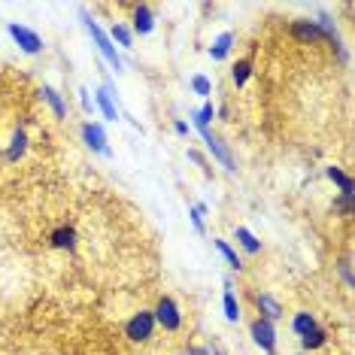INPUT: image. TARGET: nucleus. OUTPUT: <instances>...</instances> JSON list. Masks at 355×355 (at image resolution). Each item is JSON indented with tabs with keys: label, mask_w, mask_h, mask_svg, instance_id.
I'll return each instance as SVG.
<instances>
[{
	"label": "nucleus",
	"mask_w": 355,
	"mask_h": 355,
	"mask_svg": "<svg viewBox=\"0 0 355 355\" xmlns=\"http://www.w3.org/2000/svg\"><path fill=\"white\" fill-rule=\"evenodd\" d=\"M325 176H328V180L337 185V189H340V195H349V198L355 195V182H352L349 176H346V173L340 171V167H334V164L325 167Z\"/></svg>",
	"instance_id": "nucleus-15"
},
{
	"label": "nucleus",
	"mask_w": 355,
	"mask_h": 355,
	"mask_svg": "<svg viewBox=\"0 0 355 355\" xmlns=\"http://www.w3.org/2000/svg\"><path fill=\"white\" fill-rule=\"evenodd\" d=\"M234 237H237V243H240V246H243V249H246V252H249V256H258V252H261V243H258V237H256V234H252V231H249V228L237 225V228H234Z\"/></svg>",
	"instance_id": "nucleus-19"
},
{
	"label": "nucleus",
	"mask_w": 355,
	"mask_h": 355,
	"mask_svg": "<svg viewBox=\"0 0 355 355\" xmlns=\"http://www.w3.org/2000/svg\"><path fill=\"white\" fill-rule=\"evenodd\" d=\"M173 131H176V134H180V137H189V125H185V122H176Z\"/></svg>",
	"instance_id": "nucleus-31"
},
{
	"label": "nucleus",
	"mask_w": 355,
	"mask_h": 355,
	"mask_svg": "<svg viewBox=\"0 0 355 355\" xmlns=\"http://www.w3.org/2000/svg\"><path fill=\"white\" fill-rule=\"evenodd\" d=\"M6 30H10V37H12L15 43H19L21 52H28V55H40V52H43V37L37 34V30L19 25V21H10V25H6Z\"/></svg>",
	"instance_id": "nucleus-4"
},
{
	"label": "nucleus",
	"mask_w": 355,
	"mask_h": 355,
	"mask_svg": "<svg viewBox=\"0 0 355 355\" xmlns=\"http://www.w3.org/2000/svg\"><path fill=\"white\" fill-rule=\"evenodd\" d=\"M110 40H119V46H125V49H131V43H134V34H131V28H125V25H113Z\"/></svg>",
	"instance_id": "nucleus-24"
},
{
	"label": "nucleus",
	"mask_w": 355,
	"mask_h": 355,
	"mask_svg": "<svg viewBox=\"0 0 355 355\" xmlns=\"http://www.w3.org/2000/svg\"><path fill=\"white\" fill-rule=\"evenodd\" d=\"M256 310L261 313L258 319H267V322H276V319H282V307H280V300H276L274 295H256Z\"/></svg>",
	"instance_id": "nucleus-10"
},
{
	"label": "nucleus",
	"mask_w": 355,
	"mask_h": 355,
	"mask_svg": "<svg viewBox=\"0 0 355 355\" xmlns=\"http://www.w3.org/2000/svg\"><path fill=\"white\" fill-rule=\"evenodd\" d=\"M191 222H195V228L200 231V234H204V215H207V207L204 204H198V207H191Z\"/></svg>",
	"instance_id": "nucleus-27"
},
{
	"label": "nucleus",
	"mask_w": 355,
	"mask_h": 355,
	"mask_svg": "<svg viewBox=\"0 0 355 355\" xmlns=\"http://www.w3.org/2000/svg\"><path fill=\"white\" fill-rule=\"evenodd\" d=\"M79 104H82V110L86 113H95V104H91V97H88V88H79Z\"/></svg>",
	"instance_id": "nucleus-28"
},
{
	"label": "nucleus",
	"mask_w": 355,
	"mask_h": 355,
	"mask_svg": "<svg viewBox=\"0 0 355 355\" xmlns=\"http://www.w3.org/2000/svg\"><path fill=\"white\" fill-rule=\"evenodd\" d=\"M340 274H343L346 285H349V289H352V267H349V258H343V261H340Z\"/></svg>",
	"instance_id": "nucleus-29"
},
{
	"label": "nucleus",
	"mask_w": 355,
	"mask_h": 355,
	"mask_svg": "<svg viewBox=\"0 0 355 355\" xmlns=\"http://www.w3.org/2000/svg\"><path fill=\"white\" fill-rule=\"evenodd\" d=\"M25 152H28V134H25V128H15L12 140H10V149H6V161H19Z\"/></svg>",
	"instance_id": "nucleus-14"
},
{
	"label": "nucleus",
	"mask_w": 355,
	"mask_h": 355,
	"mask_svg": "<svg viewBox=\"0 0 355 355\" xmlns=\"http://www.w3.org/2000/svg\"><path fill=\"white\" fill-rule=\"evenodd\" d=\"M152 316H155V325H161L164 331H180L182 328V313H180V304H176L173 298H158L155 310H152Z\"/></svg>",
	"instance_id": "nucleus-3"
},
{
	"label": "nucleus",
	"mask_w": 355,
	"mask_h": 355,
	"mask_svg": "<svg viewBox=\"0 0 355 355\" xmlns=\"http://www.w3.org/2000/svg\"><path fill=\"white\" fill-rule=\"evenodd\" d=\"M49 243L55 246V249H67V252H73V249H76V231H73L70 225H61V228L52 231Z\"/></svg>",
	"instance_id": "nucleus-13"
},
{
	"label": "nucleus",
	"mask_w": 355,
	"mask_h": 355,
	"mask_svg": "<svg viewBox=\"0 0 355 355\" xmlns=\"http://www.w3.org/2000/svg\"><path fill=\"white\" fill-rule=\"evenodd\" d=\"M313 328H319V322H316V316L313 313H307V310H300L295 313V319H291V331H295L298 337H304V334H310Z\"/></svg>",
	"instance_id": "nucleus-20"
},
{
	"label": "nucleus",
	"mask_w": 355,
	"mask_h": 355,
	"mask_svg": "<svg viewBox=\"0 0 355 355\" xmlns=\"http://www.w3.org/2000/svg\"><path fill=\"white\" fill-rule=\"evenodd\" d=\"M191 88H195V95L198 97H210V91H213V86H210V79L207 76H191Z\"/></svg>",
	"instance_id": "nucleus-25"
},
{
	"label": "nucleus",
	"mask_w": 355,
	"mask_h": 355,
	"mask_svg": "<svg viewBox=\"0 0 355 355\" xmlns=\"http://www.w3.org/2000/svg\"><path fill=\"white\" fill-rule=\"evenodd\" d=\"M82 21H86L91 40H95V46H97V52L106 58V64H110L115 73H122V58H119V52H115V46H113V40H110V34H104V30H100V25H97L95 19H91L88 12H82Z\"/></svg>",
	"instance_id": "nucleus-1"
},
{
	"label": "nucleus",
	"mask_w": 355,
	"mask_h": 355,
	"mask_svg": "<svg viewBox=\"0 0 355 355\" xmlns=\"http://www.w3.org/2000/svg\"><path fill=\"white\" fill-rule=\"evenodd\" d=\"M152 334H155V316H152L149 310L134 313L125 322V337H128L131 343H149Z\"/></svg>",
	"instance_id": "nucleus-2"
},
{
	"label": "nucleus",
	"mask_w": 355,
	"mask_h": 355,
	"mask_svg": "<svg viewBox=\"0 0 355 355\" xmlns=\"http://www.w3.org/2000/svg\"><path fill=\"white\" fill-rule=\"evenodd\" d=\"M131 21H134V28H131V34H152L155 30V12L149 10V6H134V12H131Z\"/></svg>",
	"instance_id": "nucleus-9"
},
{
	"label": "nucleus",
	"mask_w": 355,
	"mask_h": 355,
	"mask_svg": "<svg viewBox=\"0 0 355 355\" xmlns=\"http://www.w3.org/2000/svg\"><path fill=\"white\" fill-rule=\"evenodd\" d=\"M234 40H237V37L231 34V30L219 34V37L213 40V46H210V58H213V61H225V58L231 55V49H234Z\"/></svg>",
	"instance_id": "nucleus-12"
},
{
	"label": "nucleus",
	"mask_w": 355,
	"mask_h": 355,
	"mask_svg": "<svg viewBox=\"0 0 355 355\" xmlns=\"http://www.w3.org/2000/svg\"><path fill=\"white\" fill-rule=\"evenodd\" d=\"M291 37L295 40H300V43H316V40H328L325 37V30H322L316 21H310V19H298L295 25H291Z\"/></svg>",
	"instance_id": "nucleus-8"
},
{
	"label": "nucleus",
	"mask_w": 355,
	"mask_h": 355,
	"mask_svg": "<svg viewBox=\"0 0 355 355\" xmlns=\"http://www.w3.org/2000/svg\"><path fill=\"white\" fill-rule=\"evenodd\" d=\"M325 343H328V331L322 328V325H319V328H313L310 334L300 337V349H304V352H316V349H322Z\"/></svg>",
	"instance_id": "nucleus-16"
},
{
	"label": "nucleus",
	"mask_w": 355,
	"mask_h": 355,
	"mask_svg": "<svg viewBox=\"0 0 355 355\" xmlns=\"http://www.w3.org/2000/svg\"><path fill=\"white\" fill-rule=\"evenodd\" d=\"M200 137H204V143H207V149H210V155H213L215 161H222V164H225V171H234V158H231L228 146L222 143V140L213 134L210 128H207V131H200Z\"/></svg>",
	"instance_id": "nucleus-7"
},
{
	"label": "nucleus",
	"mask_w": 355,
	"mask_h": 355,
	"mask_svg": "<svg viewBox=\"0 0 355 355\" xmlns=\"http://www.w3.org/2000/svg\"><path fill=\"white\" fill-rule=\"evenodd\" d=\"M249 337H252V343L258 346L261 352H274L276 349V331H274V322H267V319H256L249 325Z\"/></svg>",
	"instance_id": "nucleus-5"
},
{
	"label": "nucleus",
	"mask_w": 355,
	"mask_h": 355,
	"mask_svg": "<svg viewBox=\"0 0 355 355\" xmlns=\"http://www.w3.org/2000/svg\"><path fill=\"white\" fill-rule=\"evenodd\" d=\"M270 355H274V352H270Z\"/></svg>",
	"instance_id": "nucleus-33"
},
{
	"label": "nucleus",
	"mask_w": 355,
	"mask_h": 355,
	"mask_svg": "<svg viewBox=\"0 0 355 355\" xmlns=\"http://www.w3.org/2000/svg\"><path fill=\"white\" fill-rule=\"evenodd\" d=\"M213 246H215V249L222 252V258H225L228 265L234 267L237 274H240V270H243V261H240V256H237V252H234V249H231V246H228V240H219V237H213Z\"/></svg>",
	"instance_id": "nucleus-22"
},
{
	"label": "nucleus",
	"mask_w": 355,
	"mask_h": 355,
	"mask_svg": "<svg viewBox=\"0 0 355 355\" xmlns=\"http://www.w3.org/2000/svg\"><path fill=\"white\" fill-rule=\"evenodd\" d=\"M40 97H43L46 104L52 106V113H55V119H64V115H67V104H64V97H61L55 88L43 86V88H40Z\"/></svg>",
	"instance_id": "nucleus-17"
},
{
	"label": "nucleus",
	"mask_w": 355,
	"mask_h": 355,
	"mask_svg": "<svg viewBox=\"0 0 355 355\" xmlns=\"http://www.w3.org/2000/svg\"><path fill=\"white\" fill-rule=\"evenodd\" d=\"M82 140H86V146L91 152H97V155H106V158L113 155L110 146H106V131H104V125H97V122H86V125H82Z\"/></svg>",
	"instance_id": "nucleus-6"
},
{
	"label": "nucleus",
	"mask_w": 355,
	"mask_h": 355,
	"mask_svg": "<svg viewBox=\"0 0 355 355\" xmlns=\"http://www.w3.org/2000/svg\"><path fill=\"white\" fill-rule=\"evenodd\" d=\"M249 76H252V61H249V58L237 61V64L231 67V79H234V86H237V88H243L246 82H249Z\"/></svg>",
	"instance_id": "nucleus-21"
},
{
	"label": "nucleus",
	"mask_w": 355,
	"mask_h": 355,
	"mask_svg": "<svg viewBox=\"0 0 355 355\" xmlns=\"http://www.w3.org/2000/svg\"><path fill=\"white\" fill-rule=\"evenodd\" d=\"M95 104H97V110L104 113L106 122H119V106H115V100H113V88H110V86H104V88L97 91V100H95Z\"/></svg>",
	"instance_id": "nucleus-11"
},
{
	"label": "nucleus",
	"mask_w": 355,
	"mask_h": 355,
	"mask_svg": "<svg viewBox=\"0 0 355 355\" xmlns=\"http://www.w3.org/2000/svg\"><path fill=\"white\" fill-rule=\"evenodd\" d=\"M331 210L343 213V215H346V219H349V215H352V198H349V195H340V198H337V200H334V204H331Z\"/></svg>",
	"instance_id": "nucleus-26"
},
{
	"label": "nucleus",
	"mask_w": 355,
	"mask_h": 355,
	"mask_svg": "<svg viewBox=\"0 0 355 355\" xmlns=\"http://www.w3.org/2000/svg\"><path fill=\"white\" fill-rule=\"evenodd\" d=\"M210 355H225V352H210Z\"/></svg>",
	"instance_id": "nucleus-32"
},
{
	"label": "nucleus",
	"mask_w": 355,
	"mask_h": 355,
	"mask_svg": "<svg viewBox=\"0 0 355 355\" xmlns=\"http://www.w3.org/2000/svg\"><path fill=\"white\" fill-rule=\"evenodd\" d=\"M191 119H195V128H198V131H207V128H210V122L215 119L213 104H204L198 113H191Z\"/></svg>",
	"instance_id": "nucleus-23"
},
{
	"label": "nucleus",
	"mask_w": 355,
	"mask_h": 355,
	"mask_svg": "<svg viewBox=\"0 0 355 355\" xmlns=\"http://www.w3.org/2000/svg\"><path fill=\"white\" fill-rule=\"evenodd\" d=\"M222 310H225L228 322H240V300L231 291V282H225V298H222Z\"/></svg>",
	"instance_id": "nucleus-18"
},
{
	"label": "nucleus",
	"mask_w": 355,
	"mask_h": 355,
	"mask_svg": "<svg viewBox=\"0 0 355 355\" xmlns=\"http://www.w3.org/2000/svg\"><path fill=\"white\" fill-rule=\"evenodd\" d=\"M185 355H210V349H207V346H189Z\"/></svg>",
	"instance_id": "nucleus-30"
}]
</instances>
